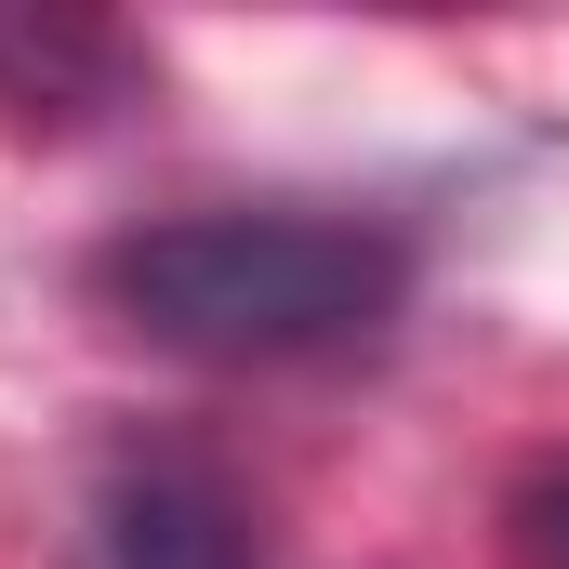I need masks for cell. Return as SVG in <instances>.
Segmentation results:
<instances>
[{
	"label": "cell",
	"mask_w": 569,
	"mask_h": 569,
	"mask_svg": "<svg viewBox=\"0 0 569 569\" xmlns=\"http://www.w3.org/2000/svg\"><path fill=\"white\" fill-rule=\"evenodd\" d=\"M93 569H252L212 463H120L93 503Z\"/></svg>",
	"instance_id": "obj_2"
},
{
	"label": "cell",
	"mask_w": 569,
	"mask_h": 569,
	"mask_svg": "<svg viewBox=\"0 0 569 569\" xmlns=\"http://www.w3.org/2000/svg\"><path fill=\"white\" fill-rule=\"evenodd\" d=\"M517 557H530V569H569V450L517 477Z\"/></svg>",
	"instance_id": "obj_4"
},
{
	"label": "cell",
	"mask_w": 569,
	"mask_h": 569,
	"mask_svg": "<svg viewBox=\"0 0 569 569\" xmlns=\"http://www.w3.org/2000/svg\"><path fill=\"white\" fill-rule=\"evenodd\" d=\"M133 93V40L80 13H0V107L13 120H107Z\"/></svg>",
	"instance_id": "obj_3"
},
{
	"label": "cell",
	"mask_w": 569,
	"mask_h": 569,
	"mask_svg": "<svg viewBox=\"0 0 569 569\" xmlns=\"http://www.w3.org/2000/svg\"><path fill=\"white\" fill-rule=\"evenodd\" d=\"M107 318L146 331L159 358H212V371H279V358H345L411 305V239L371 212H172L93 252Z\"/></svg>",
	"instance_id": "obj_1"
}]
</instances>
